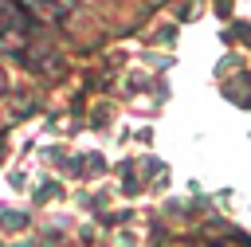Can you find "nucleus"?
I'll list each match as a JSON object with an SVG mask.
<instances>
[{"label":"nucleus","instance_id":"nucleus-1","mask_svg":"<svg viewBox=\"0 0 251 247\" xmlns=\"http://www.w3.org/2000/svg\"><path fill=\"white\" fill-rule=\"evenodd\" d=\"M27 24H31V16L24 12L20 0H0V31H16V35H24Z\"/></svg>","mask_w":251,"mask_h":247},{"label":"nucleus","instance_id":"nucleus-2","mask_svg":"<svg viewBox=\"0 0 251 247\" xmlns=\"http://www.w3.org/2000/svg\"><path fill=\"white\" fill-rule=\"evenodd\" d=\"M20 4H24V12H39L47 20H63L75 8V0H20Z\"/></svg>","mask_w":251,"mask_h":247},{"label":"nucleus","instance_id":"nucleus-3","mask_svg":"<svg viewBox=\"0 0 251 247\" xmlns=\"http://www.w3.org/2000/svg\"><path fill=\"white\" fill-rule=\"evenodd\" d=\"M4 90H8V74L0 71V94H4Z\"/></svg>","mask_w":251,"mask_h":247}]
</instances>
